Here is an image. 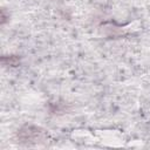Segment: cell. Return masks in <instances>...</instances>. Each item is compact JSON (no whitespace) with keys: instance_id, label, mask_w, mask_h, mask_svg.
<instances>
[{"instance_id":"cell-2","label":"cell","mask_w":150,"mask_h":150,"mask_svg":"<svg viewBox=\"0 0 150 150\" xmlns=\"http://www.w3.org/2000/svg\"><path fill=\"white\" fill-rule=\"evenodd\" d=\"M18 63H19V59H18V57H15V56H11V57L8 59V64L15 67Z\"/></svg>"},{"instance_id":"cell-1","label":"cell","mask_w":150,"mask_h":150,"mask_svg":"<svg viewBox=\"0 0 150 150\" xmlns=\"http://www.w3.org/2000/svg\"><path fill=\"white\" fill-rule=\"evenodd\" d=\"M18 136L22 142H35L36 139H40L43 136V131L38 127L27 125L19 131Z\"/></svg>"}]
</instances>
